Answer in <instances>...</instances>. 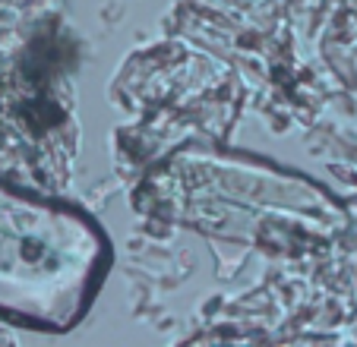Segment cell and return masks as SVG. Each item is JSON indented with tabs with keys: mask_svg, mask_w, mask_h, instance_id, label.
Returning <instances> with one entry per match:
<instances>
[{
	"mask_svg": "<svg viewBox=\"0 0 357 347\" xmlns=\"http://www.w3.org/2000/svg\"><path fill=\"white\" fill-rule=\"evenodd\" d=\"M108 237L76 206L0 183V319L70 328L95 300Z\"/></svg>",
	"mask_w": 357,
	"mask_h": 347,
	"instance_id": "6da1fadb",
	"label": "cell"
}]
</instances>
